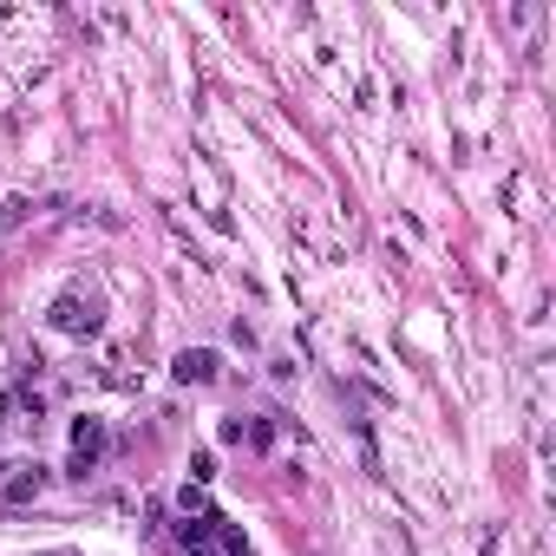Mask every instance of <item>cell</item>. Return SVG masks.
<instances>
[{"label":"cell","mask_w":556,"mask_h":556,"mask_svg":"<svg viewBox=\"0 0 556 556\" xmlns=\"http://www.w3.org/2000/svg\"><path fill=\"white\" fill-rule=\"evenodd\" d=\"M53 328H66V334H99V302H92V295H86V302H79V295H60V302H53Z\"/></svg>","instance_id":"2"},{"label":"cell","mask_w":556,"mask_h":556,"mask_svg":"<svg viewBox=\"0 0 556 556\" xmlns=\"http://www.w3.org/2000/svg\"><path fill=\"white\" fill-rule=\"evenodd\" d=\"M216 374H223V361H216L210 348H190V354H177V380H184V387H210Z\"/></svg>","instance_id":"3"},{"label":"cell","mask_w":556,"mask_h":556,"mask_svg":"<svg viewBox=\"0 0 556 556\" xmlns=\"http://www.w3.org/2000/svg\"><path fill=\"white\" fill-rule=\"evenodd\" d=\"M105 452H112V432H105V419H79L73 426V478H92L99 465H105Z\"/></svg>","instance_id":"1"}]
</instances>
